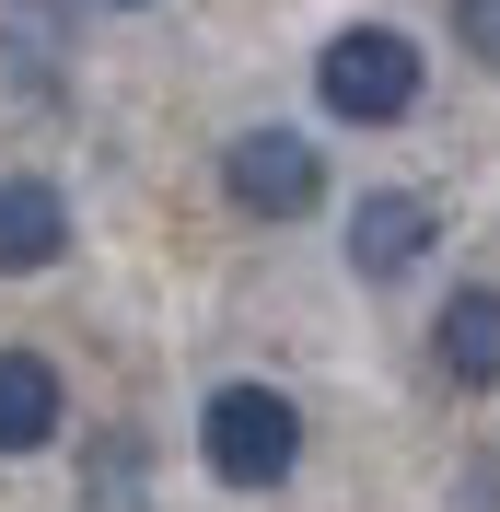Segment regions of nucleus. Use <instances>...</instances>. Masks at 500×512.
Here are the masks:
<instances>
[{
  "label": "nucleus",
  "mask_w": 500,
  "mask_h": 512,
  "mask_svg": "<svg viewBox=\"0 0 500 512\" xmlns=\"http://www.w3.org/2000/svg\"><path fill=\"white\" fill-rule=\"evenodd\" d=\"M454 47L477 70H500V0H454Z\"/></svg>",
  "instance_id": "nucleus-9"
},
{
  "label": "nucleus",
  "mask_w": 500,
  "mask_h": 512,
  "mask_svg": "<svg viewBox=\"0 0 500 512\" xmlns=\"http://www.w3.org/2000/svg\"><path fill=\"white\" fill-rule=\"evenodd\" d=\"M314 105H326L338 128H396V117H419V35H396V24L326 35V47H314Z\"/></svg>",
  "instance_id": "nucleus-2"
},
{
  "label": "nucleus",
  "mask_w": 500,
  "mask_h": 512,
  "mask_svg": "<svg viewBox=\"0 0 500 512\" xmlns=\"http://www.w3.org/2000/svg\"><path fill=\"white\" fill-rule=\"evenodd\" d=\"M70 431V384L47 350H0V454H47Z\"/></svg>",
  "instance_id": "nucleus-7"
},
{
  "label": "nucleus",
  "mask_w": 500,
  "mask_h": 512,
  "mask_svg": "<svg viewBox=\"0 0 500 512\" xmlns=\"http://www.w3.org/2000/svg\"><path fill=\"white\" fill-rule=\"evenodd\" d=\"M221 198H233L245 222H314V210H326V152H314L303 128H233Z\"/></svg>",
  "instance_id": "nucleus-3"
},
{
  "label": "nucleus",
  "mask_w": 500,
  "mask_h": 512,
  "mask_svg": "<svg viewBox=\"0 0 500 512\" xmlns=\"http://www.w3.org/2000/svg\"><path fill=\"white\" fill-rule=\"evenodd\" d=\"M105 12H152V0H105Z\"/></svg>",
  "instance_id": "nucleus-11"
},
{
  "label": "nucleus",
  "mask_w": 500,
  "mask_h": 512,
  "mask_svg": "<svg viewBox=\"0 0 500 512\" xmlns=\"http://www.w3.org/2000/svg\"><path fill=\"white\" fill-rule=\"evenodd\" d=\"M431 245H442V210L419 187H373L349 210V268H361V280H407Z\"/></svg>",
  "instance_id": "nucleus-4"
},
{
  "label": "nucleus",
  "mask_w": 500,
  "mask_h": 512,
  "mask_svg": "<svg viewBox=\"0 0 500 512\" xmlns=\"http://www.w3.org/2000/svg\"><path fill=\"white\" fill-rule=\"evenodd\" d=\"M70 256V198L47 175H0V280H35Z\"/></svg>",
  "instance_id": "nucleus-6"
},
{
  "label": "nucleus",
  "mask_w": 500,
  "mask_h": 512,
  "mask_svg": "<svg viewBox=\"0 0 500 512\" xmlns=\"http://www.w3.org/2000/svg\"><path fill=\"white\" fill-rule=\"evenodd\" d=\"M198 466L221 489H280L303 466V408H291L280 384H210V408H198Z\"/></svg>",
  "instance_id": "nucleus-1"
},
{
  "label": "nucleus",
  "mask_w": 500,
  "mask_h": 512,
  "mask_svg": "<svg viewBox=\"0 0 500 512\" xmlns=\"http://www.w3.org/2000/svg\"><path fill=\"white\" fill-rule=\"evenodd\" d=\"M431 361H442V384H466V396L500 384V280H466L431 315Z\"/></svg>",
  "instance_id": "nucleus-5"
},
{
  "label": "nucleus",
  "mask_w": 500,
  "mask_h": 512,
  "mask_svg": "<svg viewBox=\"0 0 500 512\" xmlns=\"http://www.w3.org/2000/svg\"><path fill=\"white\" fill-rule=\"evenodd\" d=\"M140 478H152V443H140V431H105L94 443V512H117Z\"/></svg>",
  "instance_id": "nucleus-8"
},
{
  "label": "nucleus",
  "mask_w": 500,
  "mask_h": 512,
  "mask_svg": "<svg viewBox=\"0 0 500 512\" xmlns=\"http://www.w3.org/2000/svg\"><path fill=\"white\" fill-rule=\"evenodd\" d=\"M466 512H500V466H466Z\"/></svg>",
  "instance_id": "nucleus-10"
}]
</instances>
